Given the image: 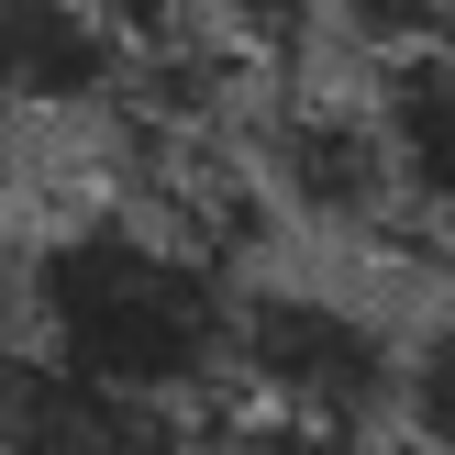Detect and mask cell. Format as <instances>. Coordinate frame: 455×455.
Returning <instances> with one entry per match:
<instances>
[{
    "label": "cell",
    "instance_id": "obj_1",
    "mask_svg": "<svg viewBox=\"0 0 455 455\" xmlns=\"http://www.w3.org/2000/svg\"><path fill=\"white\" fill-rule=\"evenodd\" d=\"M234 300L244 267L156 200H89L22 234V333L145 411L234 378Z\"/></svg>",
    "mask_w": 455,
    "mask_h": 455
},
{
    "label": "cell",
    "instance_id": "obj_2",
    "mask_svg": "<svg viewBox=\"0 0 455 455\" xmlns=\"http://www.w3.org/2000/svg\"><path fill=\"white\" fill-rule=\"evenodd\" d=\"M400 367L411 333L333 278H244L234 300V389L278 422L323 434H389L400 422Z\"/></svg>",
    "mask_w": 455,
    "mask_h": 455
},
{
    "label": "cell",
    "instance_id": "obj_3",
    "mask_svg": "<svg viewBox=\"0 0 455 455\" xmlns=\"http://www.w3.org/2000/svg\"><path fill=\"white\" fill-rule=\"evenodd\" d=\"M267 212L300 222L323 244H422L411 212H400V167L389 133H378V100H333V89H278L244 145Z\"/></svg>",
    "mask_w": 455,
    "mask_h": 455
},
{
    "label": "cell",
    "instance_id": "obj_4",
    "mask_svg": "<svg viewBox=\"0 0 455 455\" xmlns=\"http://www.w3.org/2000/svg\"><path fill=\"white\" fill-rule=\"evenodd\" d=\"M133 34L100 0H0V123H89L133 100Z\"/></svg>",
    "mask_w": 455,
    "mask_h": 455
},
{
    "label": "cell",
    "instance_id": "obj_5",
    "mask_svg": "<svg viewBox=\"0 0 455 455\" xmlns=\"http://www.w3.org/2000/svg\"><path fill=\"white\" fill-rule=\"evenodd\" d=\"M178 422L145 400L78 378L67 355H44L34 333H0V455H145Z\"/></svg>",
    "mask_w": 455,
    "mask_h": 455
},
{
    "label": "cell",
    "instance_id": "obj_6",
    "mask_svg": "<svg viewBox=\"0 0 455 455\" xmlns=\"http://www.w3.org/2000/svg\"><path fill=\"white\" fill-rule=\"evenodd\" d=\"M378 133H389L400 167V212H411L422 256L455 267V44H411V56H378Z\"/></svg>",
    "mask_w": 455,
    "mask_h": 455
},
{
    "label": "cell",
    "instance_id": "obj_7",
    "mask_svg": "<svg viewBox=\"0 0 455 455\" xmlns=\"http://www.w3.org/2000/svg\"><path fill=\"white\" fill-rule=\"evenodd\" d=\"M200 22H212L256 78H300L311 44L333 34V0H200Z\"/></svg>",
    "mask_w": 455,
    "mask_h": 455
},
{
    "label": "cell",
    "instance_id": "obj_8",
    "mask_svg": "<svg viewBox=\"0 0 455 455\" xmlns=\"http://www.w3.org/2000/svg\"><path fill=\"white\" fill-rule=\"evenodd\" d=\"M400 434L455 455V311L444 323H411V367H400Z\"/></svg>",
    "mask_w": 455,
    "mask_h": 455
},
{
    "label": "cell",
    "instance_id": "obj_9",
    "mask_svg": "<svg viewBox=\"0 0 455 455\" xmlns=\"http://www.w3.org/2000/svg\"><path fill=\"white\" fill-rule=\"evenodd\" d=\"M333 34L367 56H411V44H455V0H333Z\"/></svg>",
    "mask_w": 455,
    "mask_h": 455
}]
</instances>
